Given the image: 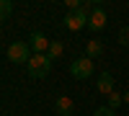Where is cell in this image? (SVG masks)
<instances>
[{
    "instance_id": "1",
    "label": "cell",
    "mask_w": 129,
    "mask_h": 116,
    "mask_svg": "<svg viewBox=\"0 0 129 116\" xmlns=\"http://www.w3.org/2000/svg\"><path fill=\"white\" fill-rule=\"evenodd\" d=\"M26 67H28V75H31V78H39V80H41V78L49 75V70H52V59H49L47 54H34V57L28 59Z\"/></svg>"
},
{
    "instance_id": "2",
    "label": "cell",
    "mask_w": 129,
    "mask_h": 116,
    "mask_svg": "<svg viewBox=\"0 0 129 116\" xmlns=\"http://www.w3.org/2000/svg\"><path fill=\"white\" fill-rule=\"evenodd\" d=\"M31 57L34 54H31V47L26 41H13V44L8 47V59L13 62V65H28Z\"/></svg>"
},
{
    "instance_id": "3",
    "label": "cell",
    "mask_w": 129,
    "mask_h": 116,
    "mask_svg": "<svg viewBox=\"0 0 129 116\" xmlns=\"http://www.w3.org/2000/svg\"><path fill=\"white\" fill-rule=\"evenodd\" d=\"M93 65L95 62L90 57H78V59H72V65H70V75L78 78V80H88V78H93Z\"/></svg>"
},
{
    "instance_id": "4",
    "label": "cell",
    "mask_w": 129,
    "mask_h": 116,
    "mask_svg": "<svg viewBox=\"0 0 129 116\" xmlns=\"http://www.w3.org/2000/svg\"><path fill=\"white\" fill-rule=\"evenodd\" d=\"M64 28L67 31L88 28V13H85V10H67V16H64Z\"/></svg>"
},
{
    "instance_id": "5",
    "label": "cell",
    "mask_w": 129,
    "mask_h": 116,
    "mask_svg": "<svg viewBox=\"0 0 129 116\" xmlns=\"http://www.w3.org/2000/svg\"><path fill=\"white\" fill-rule=\"evenodd\" d=\"M88 28H90V31H103V28H106V10H103L101 5H95L93 13L88 16Z\"/></svg>"
},
{
    "instance_id": "6",
    "label": "cell",
    "mask_w": 129,
    "mask_h": 116,
    "mask_svg": "<svg viewBox=\"0 0 129 116\" xmlns=\"http://www.w3.org/2000/svg\"><path fill=\"white\" fill-rule=\"evenodd\" d=\"M49 44H52V41L41 34V31H34V34H31V49H34V54H47Z\"/></svg>"
},
{
    "instance_id": "7",
    "label": "cell",
    "mask_w": 129,
    "mask_h": 116,
    "mask_svg": "<svg viewBox=\"0 0 129 116\" xmlns=\"http://www.w3.org/2000/svg\"><path fill=\"white\" fill-rule=\"evenodd\" d=\"M54 108H57L59 116H72L75 103H72V98H67V96H59V98L54 101Z\"/></svg>"
},
{
    "instance_id": "8",
    "label": "cell",
    "mask_w": 129,
    "mask_h": 116,
    "mask_svg": "<svg viewBox=\"0 0 129 116\" xmlns=\"http://www.w3.org/2000/svg\"><path fill=\"white\" fill-rule=\"evenodd\" d=\"M98 90L103 93V96H111L114 93V75L111 72H101L98 75Z\"/></svg>"
},
{
    "instance_id": "9",
    "label": "cell",
    "mask_w": 129,
    "mask_h": 116,
    "mask_svg": "<svg viewBox=\"0 0 129 116\" xmlns=\"http://www.w3.org/2000/svg\"><path fill=\"white\" fill-rule=\"evenodd\" d=\"M103 54V44L101 41H88V44H85V57H90V59H95V57H101Z\"/></svg>"
},
{
    "instance_id": "10",
    "label": "cell",
    "mask_w": 129,
    "mask_h": 116,
    "mask_svg": "<svg viewBox=\"0 0 129 116\" xmlns=\"http://www.w3.org/2000/svg\"><path fill=\"white\" fill-rule=\"evenodd\" d=\"M62 52H64L62 41H52V44H49V52H47V57L54 62V59H59V57H62Z\"/></svg>"
},
{
    "instance_id": "11",
    "label": "cell",
    "mask_w": 129,
    "mask_h": 116,
    "mask_svg": "<svg viewBox=\"0 0 129 116\" xmlns=\"http://www.w3.org/2000/svg\"><path fill=\"white\" fill-rule=\"evenodd\" d=\"M10 13H13V3L10 0H0V21H5Z\"/></svg>"
},
{
    "instance_id": "12",
    "label": "cell",
    "mask_w": 129,
    "mask_h": 116,
    "mask_svg": "<svg viewBox=\"0 0 129 116\" xmlns=\"http://www.w3.org/2000/svg\"><path fill=\"white\" fill-rule=\"evenodd\" d=\"M121 103H124V96H121V93H111V96H109V108H119L121 106Z\"/></svg>"
},
{
    "instance_id": "13",
    "label": "cell",
    "mask_w": 129,
    "mask_h": 116,
    "mask_svg": "<svg viewBox=\"0 0 129 116\" xmlns=\"http://www.w3.org/2000/svg\"><path fill=\"white\" fill-rule=\"evenodd\" d=\"M119 44L129 49V26H124V28L119 31Z\"/></svg>"
},
{
    "instance_id": "14",
    "label": "cell",
    "mask_w": 129,
    "mask_h": 116,
    "mask_svg": "<svg viewBox=\"0 0 129 116\" xmlns=\"http://www.w3.org/2000/svg\"><path fill=\"white\" fill-rule=\"evenodd\" d=\"M93 116H116V113H114V108H109V106H101V108H95Z\"/></svg>"
},
{
    "instance_id": "15",
    "label": "cell",
    "mask_w": 129,
    "mask_h": 116,
    "mask_svg": "<svg viewBox=\"0 0 129 116\" xmlns=\"http://www.w3.org/2000/svg\"><path fill=\"white\" fill-rule=\"evenodd\" d=\"M64 5H67L70 10H80V5H83V3H80V0H64Z\"/></svg>"
},
{
    "instance_id": "16",
    "label": "cell",
    "mask_w": 129,
    "mask_h": 116,
    "mask_svg": "<svg viewBox=\"0 0 129 116\" xmlns=\"http://www.w3.org/2000/svg\"><path fill=\"white\" fill-rule=\"evenodd\" d=\"M124 103H129V90H126V93H124Z\"/></svg>"
},
{
    "instance_id": "17",
    "label": "cell",
    "mask_w": 129,
    "mask_h": 116,
    "mask_svg": "<svg viewBox=\"0 0 129 116\" xmlns=\"http://www.w3.org/2000/svg\"><path fill=\"white\" fill-rule=\"evenodd\" d=\"M126 8H129V5H126Z\"/></svg>"
}]
</instances>
